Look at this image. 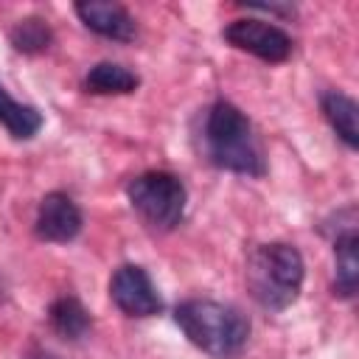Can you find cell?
Returning <instances> with one entry per match:
<instances>
[{
    "mask_svg": "<svg viewBox=\"0 0 359 359\" xmlns=\"http://www.w3.org/2000/svg\"><path fill=\"white\" fill-rule=\"evenodd\" d=\"M109 297L112 303L129 317H151L163 311V297L151 283L149 272L137 264H123L109 278Z\"/></svg>",
    "mask_w": 359,
    "mask_h": 359,
    "instance_id": "8992f818",
    "label": "cell"
},
{
    "mask_svg": "<svg viewBox=\"0 0 359 359\" xmlns=\"http://www.w3.org/2000/svg\"><path fill=\"white\" fill-rule=\"evenodd\" d=\"M81 210L79 205L62 194V191H50L42 196L39 210H36V222H34V233L39 241H50V244H67L81 233Z\"/></svg>",
    "mask_w": 359,
    "mask_h": 359,
    "instance_id": "52a82bcc",
    "label": "cell"
},
{
    "mask_svg": "<svg viewBox=\"0 0 359 359\" xmlns=\"http://www.w3.org/2000/svg\"><path fill=\"white\" fill-rule=\"evenodd\" d=\"M137 84H140L137 73H132L118 62H98L84 76V90L93 95H126L135 93Z\"/></svg>",
    "mask_w": 359,
    "mask_h": 359,
    "instance_id": "8fae6325",
    "label": "cell"
},
{
    "mask_svg": "<svg viewBox=\"0 0 359 359\" xmlns=\"http://www.w3.org/2000/svg\"><path fill=\"white\" fill-rule=\"evenodd\" d=\"M25 359H59V356H53V353H48V351H31Z\"/></svg>",
    "mask_w": 359,
    "mask_h": 359,
    "instance_id": "9a60e30c",
    "label": "cell"
},
{
    "mask_svg": "<svg viewBox=\"0 0 359 359\" xmlns=\"http://www.w3.org/2000/svg\"><path fill=\"white\" fill-rule=\"evenodd\" d=\"M129 205L151 230H174L185 216L188 191L185 182L171 171H146L126 185Z\"/></svg>",
    "mask_w": 359,
    "mask_h": 359,
    "instance_id": "277c9868",
    "label": "cell"
},
{
    "mask_svg": "<svg viewBox=\"0 0 359 359\" xmlns=\"http://www.w3.org/2000/svg\"><path fill=\"white\" fill-rule=\"evenodd\" d=\"M320 104H323L325 121L339 135V140L348 149H359V107H356V101L339 90H331L320 98Z\"/></svg>",
    "mask_w": 359,
    "mask_h": 359,
    "instance_id": "30bf717a",
    "label": "cell"
},
{
    "mask_svg": "<svg viewBox=\"0 0 359 359\" xmlns=\"http://www.w3.org/2000/svg\"><path fill=\"white\" fill-rule=\"evenodd\" d=\"M224 39L238 48V50H247L269 65H278V62H286L289 53H292V36L266 22V20H255V17H241V20H233L227 28H224Z\"/></svg>",
    "mask_w": 359,
    "mask_h": 359,
    "instance_id": "5b68a950",
    "label": "cell"
},
{
    "mask_svg": "<svg viewBox=\"0 0 359 359\" xmlns=\"http://www.w3.org/2000/svg\"><path fill=\"white\" fill-rule=\"evenodd\" d=\"M202 154L222 171L244 174V177H264L266 160L250 118L230 101L219 98L205 109L202 118Z\"/></svg>",
    "mask_w": 359,
    "mask_h": 359,
    "instance_id": "6da1fadb",
    "label": "cell"
},
{
    "mask_svg": "<svg viewBox=\"0 0 359 359\" xmlns=\"http://www.w3.org/2000/svg\"><path fill=\"white\" fill-rule=\"evenodd\" d=\"M48 320H50V328H53L59 337L70 339V342L87 337V331H90V325H93L90 311L81 306L79 297H70V294H65V297H59V300L50 303Z\"/></svg>",
    "mask_w": 359,
    "mask_h": 359,
    "instance_id": "7c38bea8",
    "label": "cell"
},
{
    "mask_svg": "<svg viewBox=\"0 0 359 359\" xmlns=\"http://www.w3.org/2000/svg\"><path fill=\"white\" fill-rule=\"evenodd\" d=\"M0 123L8 129L14 140H31L42 129V112L31 104H20L0 84Z\"/></svg>",
    "mask_w": 359,
    "mask_h": 359,
    "instance_id": "4fadbf2b",
    "label": "cell"
},
{
    "mask_svg": "<svg viewBox=\"0 0 359 359\" xmlns=\"http://www.w3.org/2000/svg\"><path fill=\"white\" fill-rule=\"evenodd\" d=\"M76 14L90 31H95L104 39L132 42L137 36V22L121 3L87 0V3H76Z\"/></svg>",
    "mask_w": 359,
    "mask_h": 359,
    "instance_id": "ba28073f",
    "label": "cell"
},
{
    "mask_svg": "<svg viewBox=\"0 0 359 359\" xmlns=\"http://www.w3.org/2000/svg\"><path fill=\"white\" fill-rule=\"evenodd\" d=\"M8 39H11L14 50L34 56V53H42V50L50 48V42H53V31H50L48 20H42V17H22V20L11 28Z\"/></svg>",
    "mask_w": 359,
    "mask_h": 359,
    "instance_id": "5bb4252c",
    "label": "cell"
},
{
    "mask_svg": "<svg viewBox=\"0 0 359 359\" xmlns=\"http://www.w3.org/2000/svg\"><path fill=\"white\" fill-rule=\"evenodd\" d=\"M306 264L297 247L286 241L258 244L247 258V286L255 303L266 311L289 309L303 289Z\"/></svg>",
    "mask_w": 359,
    "mask_h": 359,
    "instance_id": "3957f363",
    "label": "cell"
},
{
    "mask_svg": "<svg viewBox=\"0 0 359 359\" xmlns=\"http://www.w3.org/2000/svg\"><path fill=\"white\" fill-rule=\"evenodd\" d=\"M174 323L202 353L213 359H233L250 339V320L230 303L185 300L174 309Z\"/></svg>",
    "mask_w": 359,
    "mask_h": 359,
    "instance_id": "7a4b0ae2",
    "label": "cell"
},
{
    "mask_svg": "<svg viewBox=\"0 0 359 359\" xmlns=\"http://www.w3.org/2000/svg\"><path fill=\"white\" fill-rule=\"evenodd\" d=\"M359 289V236L356 227L334 233V294L353 297Z\"/></svg>",
    "mask_w": 359,
    "mask_h": 359,
    "instance_id": "9c48e42d",
    "label": "cell"
}]
</instances>
